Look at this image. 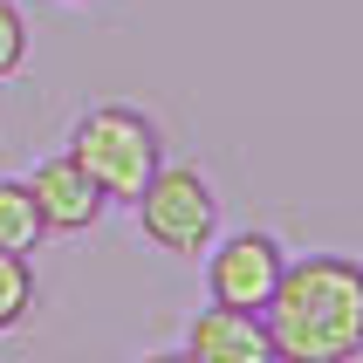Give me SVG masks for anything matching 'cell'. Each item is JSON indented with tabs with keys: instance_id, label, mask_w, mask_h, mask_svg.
Wrapping results in <instances>:
<instances>
[{
	"instance_id": "6da1fadb",
	"label": "cell",
	"mask_w": 363,
	"mask_h": 363,
	"mask_svg": "<svg viewBox=\"0 0 363 363\" xmlns=\"http://www.w3.org/2000/svg\"><path fill=\"white\" fill-rule=\"evenodd\" d=\"M261 323L274 343V363L363 357V261L357 254H288Z\"/></svg>"
},
{
	"instance_id": "ba28073f",
	"label": "cell",
	"mask_w": 363,
	"mask_h": 363,
	"mask_svg": "<svg viewBox=\"0 0 363 363\" xmlns=\"http://www.w3.org/2000/svg\"><path fill=\"white\" fill-rule=\"evenodd\" d=\"M28 315H35V267H28V254L0 247V336L21 329Z\"/></svg>"
},
{
	"instance_id": "9c48e42d",
	"label": "cell",
	"mask_w": 363,
	"mask_h": 363,
	"mask_svg": "<svg viewBox=\"0 0 363 363\" xmlns=\"http://www.w3.org/2000/svg\"><path fill=\"white\" fill-rule=\"evenodd\" d=\"M21 62H28V21H21L14 0H0V82L14 76Z\"/></svg>"
},
{
	"instance_id": "7a4b0ae2",
	"label": "cell",
	"mask_w": 363,
	"mask_h": 363,
	"mask_svg": "<svg viewBox=\"0 0 363 363\" xmlns=\"http://www.w3.org/2000/svg\"><path fill=\"white\" fill-rule=\"evenodd\" d=\"M69 158L103 185L110 206H130L144 192V179L164 164V130L144 117L138 103H96L69 130Z\"/></svg>"
},
{
	"instance_id": "8992f818",
	"label": "cell",
	"mask_w": 363,
	"mask_h": 363,
	"mask_svg": "<svg viewBox=\"0 0 363 363\" xmlns=\"http://www.w3.org/2000/svg\"><path fill=\"white\" fill-rule=\"evenodd\" d=\"M179 357H199V363H274V343H267V323L254 308H226V302H206L179 336Z\"/></svg>"
},
{
	"instance_id": "30bf717a",
	"label": "cell",
	"mask_w": 363,
	"mask_h": 363,
	"mask_svg": "<svg viewBox=\"0 0 363 363\" xmlns=\"http://www.w3.org/2000/svg\"><path fill=\"white\" fill-rule=\"evenodd\" d=\"M69 7H76V0H69Z\"/></svg>"
},
{
	"instance_id": "277c9868",
	"label": "cell",
	"mask_w": 363,
	"mask_h": 363,
	"mask_svg": "<svg viewBox=\"0 0 363 363\" xmlns=\"http://www.w3.org/2000/svg\"><path fill=\"white\" fill-rule=\"evenodd\" d=\"M288 267V247L261 226H240V233H220V240L206 247V288H213V302L226 308H254L261 315L274 281H281Z\"/></svg>"
},
{
	"instance_id": "3957f363",
	"label": "cell",
	"mask_w": 363,
	"mask_h": 363,
	"mask_svg": "<svg viewBox=\"0 0 363 363\" xmlns=\"http://www.w3.org/2000/svg\"><path fill=\"white\" fill-rule=\"evenodd\" d=\"M130 213H138L144 240L158 254H179V261H199L220 240V192L199 164H158L144 179V192L130 199Z\"/></svg>"
},
{
	"instance_id": "52a82bcc",
	"label": "cell",
	"mask_w": 363,
	"mask_h": 363,
	"mask_svg": "<svg viewBox=\"0 0 363 363\" xmlns=\"http://www.w3.org/2000/svg\"><path fill=\"white\" fill-rule=\"evenodd\" d=\"M41 206L28 192V179H0V247H14V254H35L41 247Z\"/></svg>"
},
{
	"instance_id": "5b68a950",
	"label": "cell",
	"mask_w": 363,
	"mask_h": 363,
	"mask_svg": "<svg viewBox=\"0 0 363 363\" xmlns=\"http://www.w3.org/2000/svg\"><path fill=\"white\" fill-rule=\"evenodd\" d=\"M28 192H35L41 206V226L48 233H89V226L110 213V199H103V185L82 172L69 151H55V158H41L35 172H28Z\"/></svg>"
}]
</instances>
